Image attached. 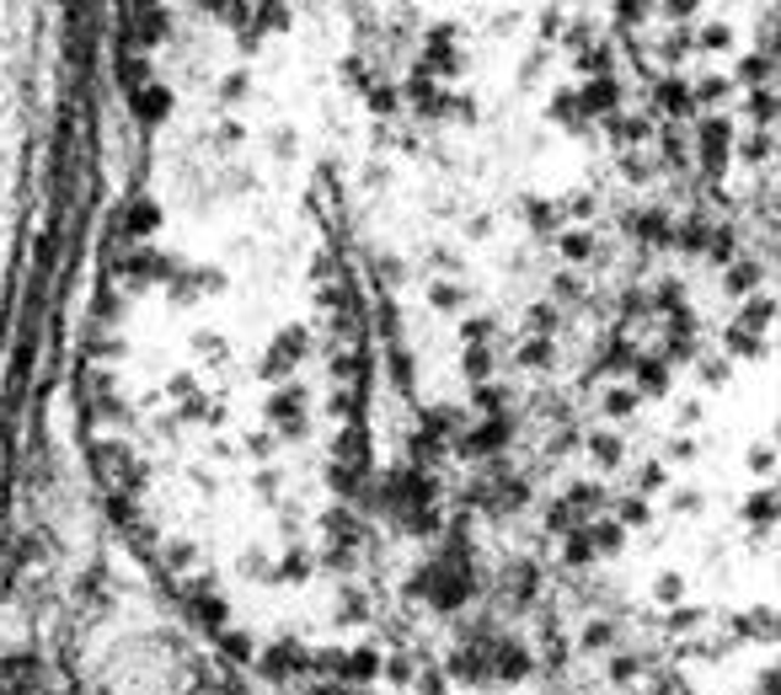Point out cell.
<instances>
[{
	"mask_svg": "<svg viewBox=\"0 0 781 695\" xmlns=\"http://www.w3.org/2000/svg\"><path fill=\"white\" fill-rule=\"evenodd\" d=\"M418 594H423L434 610H460V605L476 594L471 562H466L460 551H445V557H434L429 568L418 572Z\"/></svg>",
	"mask_w": 781,
	"mask_h": 695,
	"instance_id": "1",
	"label": "cell"
},
{
	"mask_svg": "<svg viewBox=\"0 0 781 695\" xmlns=\"http://www.w3.org/2000/svg\"><path fill=\"white\" fill-rule=\"evenodd\" d=\"M584 642H588V647H605V642H610V626H588Z\"/></svg>",
	"mask_w": 781,
	"mask_h": 695,
	"instance_id": "3",
	"label": "cell"
},
{
	"mask_svg": "<svg viewBox=\"0 0 781 695\" xmlns=\"http://www.w3.org/2000/svg\"><path fill=\"white\" fill-rule=\"evenodd\" d=\"M760 695H777V674H766V685H760Z\"/></svg>",
	"mask_w": 781,
	"mask_h": 695,
	"instance_id": "4",
	"label": "cell"
},
{
	"mask_svg": "<svg viewBox=\"0 0 781 695\" xmlns=\"http://www.w3.org/2000/svg\"><path fill=\"white\" fill-rule=\"evenodd\" d=\"M487 669H493V674H504V680H524V669H530V653H524L520 642H498Z\"/></svg>",
	"mask_w": 781,
	"mask_h": 695,
	"instance_id": "2",
	"label": "cell"
}]
</instances>
